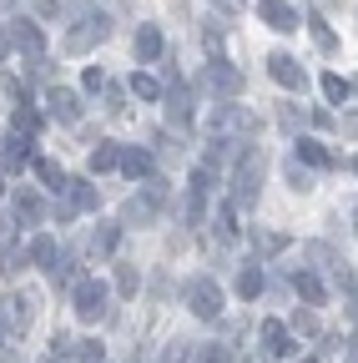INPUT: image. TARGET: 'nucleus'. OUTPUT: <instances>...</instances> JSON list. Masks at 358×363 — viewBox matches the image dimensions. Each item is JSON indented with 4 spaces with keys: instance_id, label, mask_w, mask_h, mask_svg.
Returning a JSON list of instances; mask_svg holds the SVG:
<instances>
[{
    "instance_id": "obj_21",
    "label": "nucleus",
    "mask_w": 358,
    "mask_h": 363,
    "mask_svg": "<svg viewBox=\"0 0 358 363\" xmlns=\"http://www.w3.org/2000/svg\"><path fill=\"white\" fill-rule=\"evenodd\" d=\"M66 197H71V207H76V212L101 207V192H96V182H91V177H71V182H66Z\"/></svg>"
},
{
    "instance_id": "obj_35",
    "label": "nucleus",
    "mask_w": 358,
    "mask_h": 363,
    "mask_svg": "<svg viewBox=\"0 0 358 363\" xmlns=\"http://www.w3.org/2000/svg\"><path fill=\"white\" fill-rule=\"evenodd\" d=\"M288 328H293V333H298V338H318V318H313V313H308V308H298V313H293V318H288Z\"/></svg>"
},
{
    "instance_id": "obj_55",
    "label": "nucleus",
    "mask_w": 358,
    "mask_h": 363,
    "mask_svg": "<svg viewBox=\"0 0 358 363\" xmlns=\"http://www.w3.org/2000/svg\"><path fill=\"white\" fill-rule=\"evenodd\" d=\"M0 197H6V172H0Z\"/></svg>"
},
{
    "instance_id": "obj_41",
    "label": "nucleus",
    "mask_w": 358,
    "mask_h": 363,
    "mask_svg": "<svg viewBox=\"0 0 358 363\" xmlns=\"http://www.w3.org/2000/svg\"><path fill=\"white\" fill-rule=\"evenodd\" d=\"M202 40H207V51H212V56H222V40H228V30H222L217 21H207V30H202Z\"/></svg>"
},
{
    "instance_id": "obj_44",
    "label": "nucleus",
    "mask_w": 358,
    "mask_h": 363,
    "mask_svg": "<svg viewBox=\"0 0 358 363\" xmlns=\"http://www.w3.org/2000/svg\"><path fill=\"white\" fill-rule=\"evenodd\" d=\"M81 86H86V91H101V86H106V71H101V66H86Z\"/></svg>"
},
{
    "instance_id": "obj_6",
    "label": "nucleus",
    "mask_w": 358,
    "mask_h": 363,
    "mask_svg": "<svg viewBox=\"0 0 358 363\" xmlns=\"http://www.w3.org/2000/svg\"><path fill=\"white\" fill-rule=\"evenodd\" d=\"M187 308H192V318H202V323H217L222 308H228V293L217 288V278H192L187 283Z\"/></svg>"
},
{
    "instance_id": "obj_38",
    "label": "nucleus",
    "mask_w": 358,
    "mask_h": 363,
    "mask_svg": "<svg viewBox=\"0 0 358 363\" xmlns=\"http://www.w3.org/2000/svg\"><path fill=\"white\" fill-rule=\"evenodd\" d=\"M137 288H142V272L121 262V267H116V293H126V298H131V293H137Z\"/></svg>"
},
{
    "instance_id": "obj_32",
    "label": "nucleus",
    "mask_w": 358,
    "mask_h": 363,
    "mask_svg": "<svg viewBox=\"0 0 358 363\" xmlns=\"http://www.w3.org/2000/svg\"><path fill=\"white\" fill-rule=\"evenodd\" d=\"M131 96H142V101H157L162 96V81L152 71H131Z\"/></svg>"
},
{
    "instance_id": "obj_36",
    "label": "nucleus",
    "mask_w": 358,
    "mask_h": 363,
    "mask_svg": "<svg viewBox=\"0 0 358 363\" xmlns=\"http://www.w3.org/2000/svg\"><path fill=\"white\" fill-rule=\"evenodd\" d=\"M26 262H30V252H21V247H6V252H0V272H6V278L26 272Z\"/></svg>"
},
{
    "instance_id": "obj_58",
    "label": "nucleus",
    "mask_w": 358,
    "mask_h": 363,
    "mask_svg": "<svg viewBox=\"0 0 358 363\" xmlns=\"http://www.w3.org/2000/svg\"><path fill=\"white\" fill-rule=\"evenodd\" d=\"M0 338H6V323H0Z\"/></svg>"
},
{
    "instance_id": "obj_9",
    "label": "nucleus",
    "mask_w": 358,
    "mask_h": 363,
    "mask_svg": "<svg viewBox=\"0 0 358 363\" xmlns=\"http://www.w3.org/2000/svg\"><path fill=\"white\" fill-rule=\"evenodd\" d=\"M257 21H262L267 30H278V35H293V30L303 26L298 6H288V0H257Z\"/></svg>"
},
{
    "instance_id": "obj_43",
    "label": "nucleus",
    "mask_w": 358,
    "mask_h": 363,
    "mask_svg": "<svg viewBox=\"0 0 358 363\" xmlns=\"http://www.w3.org/2000/svg\"><path fill=\"white\" fill-rule=\"evenodd\" d=\"M303 121H308V111L288 101V106H283V126H288V131H303Z\"/></svg>"
},
{
    "instance_id": "obj_37",
    "label": "nucleus",
    "mask_w": 358,
    "mask_h": 363,
    "mask_svg": "<svg viewBox=\"0 0 358 363\" xmlns=\"http://www.w3.org/2000/svg\"><path fill=\"white\" fill-rule=\"evenodd\" d=\"M288 182H293V192H308V187H313V167H303V162L293 157V162H288Z\"/></svg>"
},
{
    "instance_id": "obj_4",
    "label": "nucleus",
    "mask_w": 358,
    "mask_h": 363,
    "mask_svg": "<svg viewBox=\"0 0 358 363\" xmlns=\"http://www.w3.org/2000/svg\"><path fill=\"white\" fill-rule=\"evenodd\" d=\"M207 131L212 136H228V142H252L257 136V116L237 101H217V111L207 116Z\"/></svg>"
},
{
    "instance_id": "obj_23",
    "label": "nucleus",
    "mask_w": 358,
    "mask_h": 363,
    "mask_svg": "<svg viewBox=\"0 0 358 363\" xmlns=\"http://www.w3.org/2000/svg\"><path fill=\"white\" fill-rule=\"evenodd\" d=\"M262 288H267V278H262V267H257V262L237 267V298H242V303H257Z\"/></svg>"
},
{
    "instance_id": "obj_16",
    "label": "nucleus",
    "mask_w": 358,
    "mask_h": 363,
    "mask_svg": "<svg viewBox=\"0 0 358 363\" xmlns=\"http://www.w3.org/2000/svg\"><path fill=\"white\" fill-rule=\"evenodd\" d=\"M16 217H21L26 227H40V222L51 217V202L40 197L35 187H16Z\"/></svg>"
},
{
    "instance_id": "obj_54",
    "label": "nucleus",
    "mask_w": 358,
    "mask_h": 363,
    "mask_svg": "<svg viewBox=\"0 0 358 363\" xmlns=\"http://www.w3.org/2000/svg\"><path fill=\"white\" fill-rule=\"evenodd\" d=\"M348 172H353V177H358V157H353V162H348Z\"/></svg>"
},
{
    "instance_id": "obj_52",
    "label": "nucleus",
    "mask_w": 358,
    "mask_h": 363,
    "mask_svg": "<svg viewBox=\"0 0 358 363\" xmlns=\"http://www.w3.org/2000/svg\"><path fill=\"white\" fill-rule=\"evenodd\" d=\"M348 313L358 318V278H353V288H348Z\"/></svg>"
},
{
    "instance_id": "obj_8",
    "label": "nucleus",
    "mask_w": 358,
    "mask_h": 363,
    "mask_svg": "<svg viewBox=\"0 0 358 363\" xmlns=\"http://www.w3.org/2000/svg\"><path fill=\"white\" fill-rule=\"evenodd\" d=\"M30 318H35V298L30 293H6L0 298V323H6V333H26L30 328Z\"/></svg>"
},
{
    "instance_id": "obj_18",
    "label": "nucleus",
    "mask_w": 358,
    "mask_h": 363,
    "mask_svg": "<svg viewBox=\"0 0 358 363\" xmlns=\"http://www.w3.org/2000/svg\"><path fill=\"white\" fill-rule=\"evenodd\" d=\"M167 121L172 126H192V86L177 76V86L167 91Z\"/></svg>"
},
{
    "instance_id": "obj_1",
    "label": "nucleus",
    "mask_w": 358,
    "mask_h": 363,
    "mask_svg": "<svg viewBox=\"0 0 358 363\" xmlns=\"http://www.w3.org/2000/svg\"><path fill=\"white\" fill-rule=\"evenodd\" d=\"M61 16L71 21V30H66V51H76V56H86L91 45H101V40L111 35V16L96 6V0H66Z\"/></svg>"
},
{
    "instance_id": "obj_20",
    "label": "nucleus",
    "mask_w": 358,
    "mask_h": 363,
    "mask_svg": "<svg viewBox=\"0 0 358 363\" xmlns=\"http://www.w3.org/2000/svg\"><path fill=\"white\" fill-rule=\"evenodd\" d=\"M131 51H137V61H162V51H167V40H162V30L157 26H137V40H131Z\"/></svg>"
},
{
    "instance_id": "obj_11",
    "label": "nucleus",
    "mask_w": 358,
    "mask_h": 363,
    "mask_svg": "<svg viewBox=\"0 0 358 363\" xmlns=\"http://www.w3.org/2000/svg\"><path fill=\"white\" fill-rule=\"evenodd\" d=\"M293 157H298L303 167H313V172L338 167V152H333V147H323L318 136H303V131H298V142H293Z\"/></svg>"
},
{
    "instance_id": "obj_33",
    "label": "nucleus",
    "mask_w": 358,
    "mask_h": 363,
    "mask_svg": "<svg viewBox=\"0 0 358 363\" xmlns=\"http://www.w3.org/2000/svg\"><path fill=\"white\" fill-rule=\"evenodd\" d=\"M11 126H16V131H30V136H35V131H40V111H35L30 101H16V111H11Z\"/></svg>"
},
{
    "instance_id": "obj_29",
    "label": "nucleus",
    "mask_w": 358,
    "mask_h": 363,
    "mask_svg": "<svg viewBox=\"0 0 358 363\" xmlns=\"http://www.w3.org/2000/svg\"><path fill=\"white\" fill-rule=\"evenodd\" d=\"M26 252H30V262H35V267H51V262L61 257V242H56V238H46V233H40V238H35V242H30Z\"/></svg>"
},
{
    "instance_id": "obj_22",
    "label": "nucleus",
    "mask_w": 358,
    "mask_h": 363,
    "mask_svg": "<svg viewBox=\"0 0 358 363\" xmlns=\"http://www.w3.org/2000/svg\"><path fill=\"white\" fill-rule=\"evenodd\" d=\"M46 278H51V288H66V293L76 288V278H81V272H76V257H71L66 247H61V257L46 267Z\"/></svg>"
},
{
    "instance_id": "obj_56",
    "label": "nucleus",
    "mask_w": 358,
    "mask_h": 363,
    "mask_svg": "<svg viewBox=\"0 0 358 363\" xmlns=\"http://www.w3.org/2000/svg\"><path fill=\"white\" fill-rule=\"evenodd\" d=\"M303 363H323V358H318V353H313V358H303Z\"/></svg>"
},
{
    "instance_id": "obj_53",
    "label": "nucleus",
    "mask_w": 358,
    "mask_h": 363,
    "mask_svg": "<svg viewBox=\"0 0 358 363\" xmlns=\"http://www.w3.org/2000/svg\"><path fill=\"white\" fill-rule=\"evenodd\" d=\"M242 363H262V358H257V353H247V358H242Z\"/></svg>"
},
{
    "instance_id": "obj_19",
    "label": "nucleus",
    "mask_w": 358,
    "mask_h": 363,
    "mask_svg": "<svg viewBox=\"0 0 358 363\" xmlns=\"http://www.w3.org/2000/svg\"><path fill=\"white\" fill-rule=\"evenodd\" d=\"M121 242V222H96L91 233H86V247H91V257H111Z\"/></svg>"
},
{
    "instance_id": "obj_31",
    "label": "nucleus",
    "mask_w": 358,
    "mask_h": 363,
    "mask_svg": "<svg viewBox=\"0 0 358 363\" xmlns=\"http://www.w3.org/2000/svg\"><path fill=\"white\" fill-rule=\"evenodd\" d=\"M233 217H237L233 197H228V202H217V217H212V227H217V238H222V242H233V238H237V227H233Z\"/></svg>"
},
{
    "instance_id": "obj_26",
    "label": "nucleus",
    "mask_w": 358,
    "mask_h": 363,
    "mask_svg": "<svg viewBox=\"0 0 358 363\" xmlns=\"http://www.w3.org/2000/svg\"><path fill=\"white\" fill-rule=\"evenodd\" d=\"M152 152H142V147H121V172L126 177H152Z\"/></svg>"
},
{
    "instance_id": "obj_27",
    "label": "nucleus",
    "mask_w": 358,
    "mask_h": 363,
    "mask_svg": "<svg viewBox=\"0 0 358 363\" xmlns=\"http://www.w3.org/2000/svg\"><path fill=\"white\" fill-rule=\"evenodd\" d=\"M30 167H35V177H40V182H46V187H51V192H66V182H71V177L61 172V162H51V157H35Z\"/></svg>"
},
{
    "instance_id": "obj_59",
    "label": "nucleus",
    "mask_w": 358,
    "mask_h": 363,
    "mask_svg": "<svg viewBox=\"0 0 358 363\" xmlns=\"http://www.w3.org/2000/svg\"><path fill=\"white\" fill-rule=\"evenodd\" d=\"M353 91H358V81H353Z\"/></svg>"
},
{
    "instance_id": "obj_49",
    "label": "nucleus",
    "mask_w": 358,
    "mask_h": 363,
    "mask_svg": "<svg viewBox=\"0 0 358 363\" xmlns=\"http://www.w3.org/2000/svg\"><path fill=\"white\" fill-rule=\"evenodd\" d=\"M162 363H187V343H172V348H167V358H162Z\"/></svg>"
},
{
    "instance_id": "obj_30",
    "label": "nucleus",
    "mask_w": 358,
    "mask_h": 363,
    "mask_svg": "<svg viewBox=\"0 0 358 363\" xmlns=\"http://www.w3.org/2000/svg\"><path fill=\"white\" fill-rule=\"evenodd\" d=\"M121 167V147L116 142H101L96 152H91V177H101V172H116Z\"/></svg>"
},
{
    "instance_id": "obj_46",
    "label": "nucleus",
    "mask_w": 358,
    "mask_h": 363,
    "mask_svg": "<svg viewBox=\"0 0 358 363\" xmlns=\"http://www.w3.org/2000/svg\"><path fill=\"white\" fill-rule=\"evenodd\" d=\"M51 217H56V222H71V217H76V207H71V197H61V202H51Z\"/></svg>"
},
{
    "instance_id": "obj_47",
    "label": "nucleus",
    "mask_w": 358,
    "mask_h": 363,
    "mask_svg": "<svg viewBox=\"0 0 358 363\" xmlns=\"http://www.w3.org/2000/svg\"><path fill=\"white\" fill-rule=\"evenodd\" d=\"M212 11H222V16H242L247 6H242V0H212Z\"/></svg>"
},
{
    "instance_id": "obj_14",
    "label": "nucleus",
    "mask_w": 358,
    "mask_h": 363,
    "mask_svg": "<svg viewBox=\"0 0 358 363\" xmlns=\"http://www.w3.org/2000/svg\"><path fill=\"white\" fill-rule=\"evenodd\" d=\"M293 348H298V333L288 323H278V318H267V323H262V353L267 358H288Z\"/></svg>"
},
{
    "instance_id": "obj_42",
    "label": "nucleus",
    "mask_w": 358,
    "mask_h": 363,
    "mask_svg": "<svg viewBox=\"0 0 358 363\" xmlns=\"http://www.w3.org/2000/svg\"><path fill=\"white\" fill-rule=\"evenodd\" d=\"M197 363H233V353L222 348V343H207V348L197 353Z\"/></svg>"
},
{
    "instance_id": "obj_48",
    "label": "nucleus",
    "mask_w": 358,
    "mask_h": 363,
    "mask_svg": "<svg viewBox=\"0 0 358 363\" xmlns=\"http://www.w3.org/2000/svg\"><path fill=\"white\" fill-rule=\"evenodd\" d=\"M308 121L318 126V131H328V126H333V111H323V106H318V111H308Z\"/></svg>"
},
{
    "instance_id": "obj_24",
    "label": "nucleus",
    "mask_w": 358,
    "mask_h": 363,
    "mask_svg": "<svg viewBox=\"0 0 358 363\" xmlns=\"http://www.w3.org/2000/svg\"><path fill=\"white\" fill-rule=\"evenodd\" d=\"M303 262H308L313 272H333V267H338L343 257H338V252H333L328 242H308V247H303Z\"/></svg>"
},
{
    "instance_id": "obj_25",
    "label": "nucleus",
    "mask_w": 358,
    "mask_h": 363,
    "mask_svg": "<svg viewBox=\"0 0 358 363\" xmlns=\"http://www.w3.org/2000/svg\"><path fill=\"white\" fill-rule=\"evenodd\" d=\"M318 86H323V96H328V106H343V101L353 96V81H343L338 71H323V76H318Z\"/></svg>"
},
{
    "instance_id": "obj_51",
    "label": "nucleus",
    "mask_w": 358,
    "mask_h": 363,
    "mask_svg": "<svg viewBox=\"0 0 358 363\" xmlns=\"http://www.w3.org/2000/svg\"><path fill=\"white\" fill-rule=\"evenodd\" d=\"M343 363H358V333L348 338V353H343Z\"/></svg>"
},
{
    "instance_id": "obj_7",
    "label": "nucleus",
    "mask_w": 358,
    "mask_h": 363,
    "mask_svg": "<svg viewBox=\"0 0 358 363\" xmlns=\"http://www.w3.org/2000/svg\"><path fill=\"white\" fill-rule=\"evenodd\" d=\"M202 86L212 91V96H222V101H233L237 91H242V71H237V66H228L222 56H212V61H207V71H202Z\"/></svg>"
},
{
    "instance_id": "obj_40",
    "label": "nucleus",
    "mask_w": 358,
    "mask_h": 363,
    "mask_svg": "<svg viewBox=\"0 0 358 363\" xmlns=\"http://www.w3.org/2000/svg\"><path fill=\"white\" fill-rule=\"evenodd\" d=\"M21 217H0V252H6V247H16V238H21Z\"/></svg>"
},
{
    "instance_id": "obj_28",
    "label": "nucleus",
    "mask_w": 358,
    "mask_h": 363,
    "mask_svg": "<svg viewBox=\"0 0 358 363\" xmlns=\"http://www.w3.org/2000/svg\"><path fill=\"white\" fill-rule=\"evenodd\" d=\"M303 26H308V35H313V45H318V51H323V56H333V51H338V35L328 30V21H323V16H313V21H303Z\"/></svg>"
},
{
    "instance_id": "obj_2",
    "label": "nucleus",
    "mask_w": 358,
    "mask_h": 363,
    "mask_svg": "<svg viewBox=\"0 0 358 363\" xmlns=\"http://www.w3.org/2000/svg\"><path fill=\"white\" fill-rule=\"evenodd\" d=\"M262 167H267V162H262V152L247 142V152L237 157V172H233V192H228L237 212H252V207H257V192H262Z\"/></svg>"
},
{
    "instance_id": "obj_57",
    "label": "nucleus",
    "mask_w": 358,
    "mask_h": 363,
    "mask_svg": "<svg viewBox=\"0 0 358 363\" xmlns=\"http://www.w3.org/2000/svg\"><path fill=\"white\" fill-rule=\"evenodd\" d=\"M353 233H358V212H353Z\"/></svg>"
},
{
    "instance_id": "obj_3",
    "label": "nucleus",
    "mask_w": 358,
    "mask_h": 363,
    "mask_svg": "<svg viewBox=\"0 0 358 363\" xmlns=\"http://www.w3.org/2000/svg\"><path fill=\"white\" fill-rule=\"evenodd\" d=\"M71 313L81 318V323H101V318L111 313V288L101 283V278H76V288H71Z\"/></svg>"
},
{
    "instance_id": "obj_5",
    "label": "nucleus",
    "mask_w": 358,
    "mask_h": 363,
    "mask_svg": "<svg viewBox=\"0 0 358 363\" xmlns=\"http://www.w3.org/2000/svg\"><path fill=\"white\" fill-rule=\"evenodd\" d=\"M162 202H167V182H152V187L131 192L121 202V227H152L157 212H162Z\"/></svg>"
},
{
    "instance_id": "obj_17",
    "label": "nucleus",
    "mask_w": 358,
    "mask_h": 363,
    "mask_svg": "<svg viewBox=\"0 0 358 363\" xmlns=\"http://www.w3.org/2000/svg\"><path fill=\"white\" fill-rule=\"evenodd\" d=\"M46 106L56 111V121H66V126H76L81 121V91H71V86H51V96H46Z\"/></svg>"
},
{
    "instance_id": "obj_45",
    "label": "nucleus",
    "mask_w": 358,
    "mask_h": 363,
    "mask_svg": "<svg viewBox=\"0 0 358 363\" xmlns=\"http://www.w3.org/2000/svg\"><path fill=\"white\" fill-rule=\"evenodd\" d=\"M76 358H81V363H101V358H106V353H101V343H96V338H86V343H81V353H76Z\"/></svg>"
},
{
    "instance_id": "obj_39",
    "label": "nucleus",
    "mask_w": 358,
    "mask_h": 363,
    "mask_svg": "<svg viewBox=\"0 0 358 363\" xmlns=\"http://www.w3.org/2000/svg\"><path fill=\"white\" fill-rule=\"evenodd\" d=\"M76 353H81V343L71 333H51V358H76Z\"/></svg>"
},
{
    "instance_id": "obj_10",
    "label": "nucleus",
    "mask_w": 358,
    "mask_h": 363,
    "mask_svg": "<svg viewBox=\"0 0 358 363\" xmlns=\"http://www.w3.org/2000/svg\"><path fill=\"white\" fill-rule=\"evenodd\" d=\"M35 162V152H30V131H6V142H0V172H26Z\"/></svg>"
},
{
    "instance_id": "obj_50",
    "label": "nucleus",
    "mask_w": 358,
    "mask_h": 363,
    "mask_svg": "<svg viewBox=\"0 0 358 363\" xmlns=\"http://www.w3.org/2000/svg\"><path fill=\"white\" fill-rule=\"evenodd\" d=\"M11 56V26H0V61Z\"/></svg>"
},
{
    "instance_id": "obj_15",
    "label": "nucleus",
    "mask_w": 358,
    "mask_h": 363,
    "mask_svg": "<svg viewBox=\"0 0 358 363\" xmlns=\"http://www.w3.org/2000/svg\"><path fill=\"white\" fill-rule=\"evenodd\" d=\"M293 293H298L308 308H323V303H328V283H323L313 267H293Z\"/></svg>"
},
{
    "instance_id": "obj_12",
    "label": "nucleus",
    "mask_w": 358,
    "mask_h": 363,
    "mask_svg": "<svg viewBox=\"0 0 358 363\" xmlns=\"http://www.w3.org/2000/svg\"><path fill=\"white\" fill-rule=\"evenodd\" d=\"M11 45L26 51V56H46V30H40L30 16H16L11 21Z\"/></svg>"
},
{
    "instance_id": "obj_13",
    "label": "nucleus",
    "mask_w": 358,
    "mask_h": 363,
    "mask_svg": "<svg viewBox=\"0 0 358 363\" xmlns=\"http://www.w3.org/2000/svg\"><path fill=\"white\" fill-rule=\"evenodd\" d=\"M267 76H273L278 86H288V91H303V86H308V71H303L298 56H288V51H273V56H267Z\"/></svg>"
},
{
    "instance_id": "obj_34",
    "label": "nucleus",
    "mask_w": 358,
    "mask_h": 363,
    "mask_svg": "<svg viewBox=\"0 0 358 363\" xmlns=\"http://www.w3.org/2000/svg\"><path fill=\"white\" fill-rule=\"evenodd\" d=\"M252 247H257L262 257H278V252L288 247V233H252Z\"/></svg>"
}]
</instances>
